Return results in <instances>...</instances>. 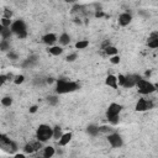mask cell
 <instances>
[{
	"mask_svg": "<svg viewBox=\"0 0 158 158\" xmlns=\"http://www.w3.org/2000/svg\"><path fill=\"white\" fill-rule=\"evenodd\" d=\"M78 89H79V84L75 83V82H69V81H64V79H59V81H57V87H56L57 94L73 93Z\"/></svg>",
	"mask_w": 158,
	"mask_h": 158,
	"instance_id": "obj_1",
	"label": "cell"
},
{
	"mask_svg": "<svg viewBox=\"0 0 158 158\" xmlns=\"http://www.w3.org/2000/svg\"><path fill=\"white\" fill-rule=\"evenodd\" d=\"M53 137V129L50 126V125H46V124H42L37 127V131H36V138L38 141L41 142H47L50 141L51 138Z\"/></svg>",
	"mask_w": 158,
	"mask_h": 158,
	"instance_id": "obj_2",
	"label": "cell"
},
{
	"mask_svg": "<svg viewBox=\"0 0 158 158\" xmlns=\"http://www.w3.org/2000/svg\"><path fill=\"white\" fill-rule=\"evenodd\" d=\"M12 33H15L19 38H25L27 36V26L24 20H16L10 26Z\"/></svg>",
	"mask_w": 158,
	"mask_h": 158,
	"instance_id": "obj_3",
	"label": "cell"
},
{
	"mask_svg": "<svg viewBox=\"0 0 158 158\" xmlns=\"http://www.w3.org/2000/svg\"><path fill=\"white\" fill-rule=\"evenodd\" d=\"M136 88H137L138 93H140V94H143V95H148V94H152V93L156 91L154 84H152L151 82L146 81V79H143V78H141L140 81L137 82Z\"/></svg>",
	"mask_w": 158,
	"mask_h": 158,
	"instance_id": "obj_4",
	"label": "cell"
},
{
	"mask_svg": "<svg viewBox=\"0 0 158 158\" xmlns=\"http://www.w3.org/2000/svg\"><path fill=\"white\" fill-rule=\"evenodd\" d=\"M0 147H2L4 151L9 152V153H14L17 149V145L14 141H11L10 138H8L6 135L0 136Z\"/></svg>",
	"mask_w": 158,
	"mask_h": 158,
	"instance_id": "obj_5",
	"label": "cell"
},
{
	"mask_svg": "<svg viewBox=\"0 0 158 158\" xmlns=\"http://www.w3.org/2000/svg\"><path fill=\"white\" fill-rule=\"evenodd\" d=\"M153 109V103L151 100H147V99H138V101L136 103L135 110L138 112H143V111H148Z\"/></svg>",
	"mask_w": 158,
	"mask_h": 158,
	"instance_id": "obj_6",
	"label": "cell"
},
{
	"mask_svg": "<svg viewBox=\"0 0 158 158\" xmlns=\"http://www.w3.org/2000/svg\"><path fill=\"white\" fill-rule=\"evenodd\" d=\"M108 141L111 145V147H114V148H118V147H121L124 145L122 137L118 133H114V132L108 135Z\"/></svg>",
	"mask_w": 158,
	"mask_h": 158,
	"instance_id": "obj_7",
	"label": "cell"
},
{
	"mask_svg": "<svg viewBox=\"0 0 158 158\" xmlns=\"http://www.w3.org/2000/svg\"><path fill=\"white\" fill-rule=\"evenodd\" d=\"M121 110H122V106L120 104H116V103L110 104L108 110H106V118L109 120V118H111V117L118 116V115H120V112H121Z\"/></svg>",
	"mask_w": 158,
	"mask_h": 158,
	"instance_id": "obj_8",
	"label": "cell"
},
{
	"mask_svg": "<svg viewBox=\"0 0 158 158\" xmlns=\"http://www.w3.org/2000/svg\"><path fill=\"white\" fill-rule=\"evenodd\" d=\"M42 143L43 142H41V141H36V142H30V143H26L25 145V147H24V152L25 153H27V154H31V153H33V152H36V151H38L40 148H42Z\"/></svg>",
	"mask_w": 158,
	"mask_h": 158,
	"instance_id": "obj_9",
	"label": "cell"
},
{
	"mask_svg": "<svg viewBox=\"0 0 158 158\" xmlns=\"http://www.w3.org/2000/svg\"><path fill=\"white\" fill-rule=\"evenodd\" d=\"M141 79L140 75L137 74H130V75H126V81H125V84H124V88L126 89H130V88H133L136 87L137 82Z\"/></svg>",
	"mask_w": 158,
	"mask_h": 158,
	"instance_id": "obj_10",
	"label": "cell"
},
{
	"mask_svg": "<svg viewBox=\"0 0 158 158\" xmlns=\"http://www.w3.org/2000/svg\"><path fill=\"white\" fill-rule=\"evenodd\" d=\"M131 21H132V15L129 12H122L118 16V25L120 26H127L131 24Z\"/></svg>",
	"mask_w": 158,
	"mask_h": 158,
	"instance_id": "obj_11",
	"label": "cell"
},
{
	"mask_svg": "<svg viewBox=\"0 0 158 158\" xmlns=\"http://www.w3.org/2000/svg\"><path fill=\"white\" fill-rule=\"evenodd\" d=\"M105 84L112 89H117V85H118V82H117V77L116 75H112V74H109L105 79Z\"/></svg>",
	"mask_w": 158,
	"mask_h": 158,
	"instance_id": "obj_12",
	"label": "cell"
},
{
	"mask_svg": "<svg viewBox=\"0 0 158 158\" xmlns=\"http://www.w3.org/2000/svg\"><path fill=\"white\" fill-rule=\"evenodd\" d=\"M147 46L149 48H158V32H153L148 40H147Z\"/></svg>",
	"mask_w": 158,
	"mask_h": 158,
	"instance_id": "obj_13",
	"label": "cell"
},
{
	"mask_svg": "<svg viewBox=\"0 0 158 158\" xmlns=\"http://www.w3.org/2000/svg\"><path fill=\"white\" fill-rule=\"evenodd\" d=\"M56 41H57V36L54 33H47L42 37V42L47 46H53L56 43Z\"/></svg>",
	"mask_w": 158,
	"mask_h": 158,
	"instance_id": "obj_14",
	"label": "cell"
},
{
	"mask_svg": "<svg viewBox=\"0 0 158 158\" xmlns=\"http://www.w3.org/2000/svg\"><path fill=\"white\" fill-rule=\"evenodd\" d=\"M72 137H73V135L70 133V132H67V133H63L62 135V137L58 140V143H59V146H67L70 141H72Z\"/></svg>",
	"mask_w": 158,
	"mask_h": 158,
	"instance_id": "obj_15",
	"label": "cell"
},
{
	"mask_svg": "<svg viewBox=\"0 0 158 158\" xmlns=\"http://www.w3.org/2000/svg\"><path fill=\"white\" fill-rule=\"evenodd\" d=\"M47 52L52 56H61L63 53V48L61 46H48Z\"/></svg>",
	"mask_w": 158,
	"mask_h": 158,
	"instance_id": "obj_16",
	"label": "cell"
},
{
	"mask_svg": "<svg viewBox=\"0 0 158 158\" xmlns=\"http://www.w3.org/2000/svg\"><path fill=\"white\" fill-rule=\"evenodd\" d=\"M0 35H2L3 40H9L12 35V31L10 27H5V26H0Z\"/></svg>",
	"mask_w": 158,
	"mask_h": 158,
	"instance_id": "obj_17",
	"label": "cell"
},
{
	"mask_svg": "<svg viewBox=\"0 0 158 158\" xmlns=\"http://www.w3.org/2000/svg\"><path fill=\"white\" fill-rule=\"evenodd\" d=\"M99 132H100V130H99V126H96V125H89L88 127H87V133L88 135H90V136H93V137H95Z\"/></svg>",
	"mask_w": 158,
	"mask_h": 158,
	"instance_id": "obj_18",
	"label": "cell"
},
{
	"mask_svg": "<svg viewBox=\"0 0 158 158\" xmlns=\"http://www.w3.org/2000/svg\"><path fill=\"white\" fill-rule=\"evenodd\" d=\"M59 43H61L62 46H67V45H69V42H70V36L68 35V33H62L61 36H59Z\"/></svg>",
	"mask_w": 158,
	"mask_h": 158,
	"instance_id": "obj_19",
	"label": "cell"
},
{
	"mask_svg": "<svg viewBox=\"0 0 158 158\" xmlns=\"http://www.w3.org/2000/svg\"><path fill=\"white\" fill-rule=\"evenodd\" d=\"M54 153H56V149L52 146H47L43 148V157L46 158H51L52 156H54Z\"/></svg>",
	"mask_w": 158,
	"mask_h": 158,
	"instance_id": "obj_20",
	"label": "cell"
},
{
	"mask_svg": "<svg viewBox=\"0 0 158 158\" xmlns=\"http://www.w3.org/2000/svg\"><path fill=\"white\" fill-rule=\"evenodd\" d=\"M88 46H89V41H88V40H81V41H78L75 43V48L77 50H85Z\"/></svg>",
	"mask_w": 158,
	"mask_h": 158,
	"instance_id": "obj_21",
	"label": "cell"
},
{
	"mask_svg": "<svg viewBox=\"0 0 158 158\" xmlns=\"http://www.w3.org/2000/svg\"><path fill=\"white\" fill-rule=\"evenodd\" d=\"M104 51H105V53L108 54V56H115V54H117V48L115 47V46H106L105 48H104Z\"/></svg>",
	"mask_w": 158,
	"mask_h": 158,
	"instance_id": "obj_22",
	"label": "cell"
},
{
	"mask_svg": "<svg viewBox=\"0 0 158 158\" xmlns=\"http://www.w3.org/2000/svg\"><path fill=\"white\" fill-rule=\"evenodd\" d=\"M62 129L59 127V126H56V127H53V138L54 140H59V138L62 137Z\"/></svg>",
	"mask_w": 158,
	"mask_h": 158,
	"instance_id": "obj_23",
	"label": "cell"
},
{
	"mask_svg": "<svg viewBox=\"0 0 158 158\" xmlns=\"http://www.w3.org/2000/svg\"><path fill=\"white\" fill-rule=\"evenodd\" d=\"M0 50L3 52H6L10 50V42L9 40H2V42H0Z\"/></svg>",
	"mask_w": 158,
	"mask_h": 158,
	"instance_id": "obj_24",
	"label": "cell"
},
{
	"mask_svg": "<svg viewBox=\"0 0 158 158\" xmlns=\"http://www.w3.org/2000/svg\"><path fill=\"white\" fill-rule=\"evenodd\" d=\"M2 105L5 106V108H9L12 105V98L11 96H4L2 99Z\"/></svg>",
	"mask_w": 158,
	"mask_h": 158,
	"instance_id": "obj_25",
	"label": "cell"
},
{
	"mask_svg": "<svg viewBox=\"0 0 158 158\" xmlns=\"http://www.w3.org/2000/svg\"><path fill=\"white\" fill-rule=\"evenodd\" d=\"M58 101H59V99H58L56 95H50V96H47V103H48L51 106L57 105V104H58Z\"/></svg>",
	"mask_w": 158,
	"mask_h": 158,
	"instance_id": "obj_26",
	"label": "cell"
},
{
	"mask_svg": "<svg viewBox=\"0 0 158 158\" xmlns=\"http://www.w3.org/2000/svg\"><path fill=\"white\" fill-rule=\"evenodd\" d=\"M16 85H20V84H22L24 82H25V77L22 75V74H20V75H16L15 78H14V81H12Z\"/></svg>",
	"mask_w": 158,
	"mask_h": 158,
	"instance_id": "obj_27",
	"label": "cell"
},
{
	"mask_svg": "<svg viewBox=\"0 0 158 158\" xmlns=\"http://www.w3.org/2000/svg\"><path fill=\"white\" fill-rule=\"evenodd\" d=\"M11 19H9V17H4L3 16V19H2V26H5V27H10L11 26Z\"/></svg>",
	"mask_w": 158,
	"mask_h": 158,
	"instance_id": "obj_28",
	"label": "cell"
},
{
	"mask_svg": "<svg viewBox=\"0 0 158 158\" xmlns=\"http://www.w3.org/2000/svg\"><path fill=\"white\" fill-rule=\"evenodd\" d=\"M77 58H78V54H77V53H70V54H68V56L66 57V61L69 62V63H72V62L75 61Z\"/></svg>",
	"mask_w": 158,
	"mask_h": 158,
	"instance_id": "obj_29",
	"label": "cell"
},
{
	"mask_svg": "<svg viewBox=\"0 0 158 158\" xmlns=\"http://www.w3.org/2000/svg\"><path fill=\"white\" fill-rule=\"evenodd\" d=\"M120 61H121V59H120V56H117V54L110 57V62H111L112 64H118V63H120Z\"/></svg>",
	"mask_w": 158,
	"mask_h": 158,
	"instance_id": "obj_30",
	"label": "cell"
},
{
	"mask_svg": "<svg viewBox=\"0 0 158 158\" xmlns=\"http://www.w3.org/2000/svg\"><path fill=\"white\" fill-rule=\"evenodd\" d=\"M125 81H126V75H124V74H118V77H117V82H118V85L124 87V84H125Z\"/></svg>",
	"mask_w": 158,
	"mask_h": 158,
	"instance_id": "obj_31",
	"label": "cell"
},
{
	"mask_svg": "<svg viewBox=\"0 0 158 158\" xmlns=\"http://www.w3.org/2000/svg\"><path fill=\"white\" fill-rule=\"evenodd\" d=\"M99 130H100V132H103V133H108V135L112 132V129L109 127V126H100V127H99Z\"/></svg>",
	"mask_w": 158,
	"mask_h": 158,
	"instance_id": "obj_32",
	"label": "cell"
},
{
	"mask_svg": "<svg viewBox=\"0 0 158 158\" xmlns=\"http://www.w3.org/2000/svg\"><path fill=\"white\" fill-rule=\"evenodd\" d=\"M8 57L11 59V61H16V59H19L17 53H15V52H12V51H9V52H8Z\"/></svg>",
	"mask_w": 158,
	"mask_h": 158,
	"instance_id": "obj_33",
	"label": "cell"
},
{
	"mask_svg": "<svg viewBox=\"0 0 158 158\" xmlns=\"http://www.w3.org/2000/svg\"><path fill=\"white\" fill-rule=\"evenodd\" d=\"M118 121H120V117H118V116H115V117L109 118V122H110L111 125H117V124H118Z\"/></svg>",
	"mask_w": 158,
	"mask_h": 158,
	"instance_id": "obj_34",
	"label": "cell"
},
{
	"mask_svg": "<svg viewBox=\"0 0 158 158\" xmlns=\"http://www.w3.org/2000/svg\"><path fill=\"white\" fill-rule=\"evenodd\" d=\"M103 16H105V14L103 12V10H98V11L95 12V17H96V19H99V17H103Z\"/></svg>",
	"mask_w": 158,
	"mask_h": 158,
	"instance_id": "obj_35",
	"label": "cell"
},
{
	"mask_svg": "<svg viewBox=\"0 0 158 158\" xmlns=\"http://www.w3.org/2000/svg\"><path fill=\"white\" fill-rule=\"evenodd\" d=\"M37 109H38V106H37V105H32V106H30L29 111H30V114H35V112L37 111Z\"/></svg>",
	"mask_w": 158,
	"mask_h": 158,
	"instance_id": "obj_36",
	"label": "cell"
},
{
	"mask_svg": "<svg viewBox=\"0 0 158 158\" xmlns=\"http://www.w3.org/2000/svg\"><path fill=\"white\" fill-rule=\"evenodd\" d=\"M11 16H12V12H11V11H9V10H5V11H4V17L11 19Z\"/></svg>",
	"mask_w": 158,
	"mask_h": 158,
	"instance_id": "obj_37",
	"label": "cell"
},
{
	"mask_svg": "<svg viewBox=\"0 0 158 158\" xmlns=\"http://www.w3.org/2000/svg\"><path fill=\"white\" fill-rule=\"evenodd\" d=\"M0 79H2V84H4L8 81V77L5 74H2V75H0Z\"/></svg>",
	"mask_w": 158,
	"mask_h": 158,
	"instance_id": "obj_38",
	"label": "cell"
},
{
	"mask_svg": "<svg viewBox=\"0 0 158 158\" xmlns=\"http://www.w3.org/2000/svg\"><path fill=\"white\" fill-rule=\"evenodd\" d=\"M138 14H140V15H142V16H145V17H148V16H149V14L145 12L143 10H140V11H138Z\"/></svg>",
	"mask_w": 158,
	"mask_h": 158,
	"instance_id": "obj_39",
	"label": "cell"
},
{
	"mask_svg": "<svg viewBox=\"0 0 158 158\" xmlns=\"http://www.w3.org/2000/svg\"><path fill=\"white\" fill-rule=\"evenodd\" d=\"M53 82H54V78H47V79H46V83H47V84H52Z\"/></svg>",
	"mask_w": 158,
	"mask_h": 158,
	"instance_id": "obj_40",
	"label": "cell"
},
{
	"mask_svg": "<svg viewBox=\"0 0 158 158\" xmlns=\"http://www.w3.org/2000/svg\"><path fill=\"white\" fill-rule=\"evenodd\" d=\"M16 157H17V158H24L25 154H16Z\"/></svg>",
	"mask_w": 158,
	"mask_h": 158,
	"instance_id": "obj_41",
	"label": "cell"
},
{
	"mask_svg": "<svg viewBox=\"0 0 158 158\" xmlns=\"http://www.w3.org/2000/svg\"><path fill=\"white\" fill-rule=\"evenodd\" d=\"M64 2H66V3H74L75 0H64Z\"/></svg>",
	"mask_w": 158,
	"mask_h": 158,
	"instance_id": "obj_42",
	"label": "cell"
},
{
	"mask_svg": "<svg viewBox=\"0 0 158 158\" xmlns=\"http://www.w3.org/2000/svg\"><path fill=\"white\" fill-rule=\"evenodd\" d=\"M154 87H156V91H158V83H157V84H154Z\"/></svg>",
	"mask_w": 158,
	"mask_h": 158,
	"instance_id": "obj_43",
	"label": "cell"
}]
</instances>
